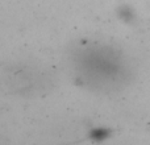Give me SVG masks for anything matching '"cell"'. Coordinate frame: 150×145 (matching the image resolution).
Wrapping results in <instances>:
<instances>
[{"label": "cell", "mask_w": 150, "mask_h": 145, "mask_svg": "<svg viewBox=\"0 0 150 145\" xmlns=\"http://www.w3.org/2000/svg\"><path fill=\"white\" fill-rule=\"evenodd\" d=\"M109 136H111V131L107 129V128H103V127L92 128V129L90 131V133H88L90 140L93 141V143H103Z\"/></svg>", "instance_id": "1"}]
</instances>
